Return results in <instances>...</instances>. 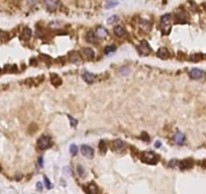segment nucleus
<instances>
[{"label": "nucleus", "mask_w": 206, "mask_h": 194, "mask_svg": "<svg viewBox=\"0 0 206 194\" xmlns=\"http://www.w3.org/2000/svg\"><path fill=\"white\" fill-rule=\"evenodd\" d=\"M118 16L117 15H113V16H111V17H109V18L107 19V22L109 23V24H114L115 22H117L118 21Z\"/></svg>", "instance_id": "b1692460"}, {"label": "nucleus", "mask_w": 206, "mask_h": 194, "mask_svg": "<svg viewBox=\"0 0 206 194\" xmlns=\"http://www.w3.org/2000/svg\"><path fill=\"white\" fill-rule=\"evenodd\" d=\"M38 147L39 150H47L51 147V138L47 136L40 137L38 141Z\"/></svg>", "instance_id": "7ed1b4c3"}, {"label": "nucleus", "mask_w": 206, "mask_h": 194, "mask_svg": "<svg viewBox=\"0 0 206 194\" xmlns=\"http://www.w3.org/2000/svg\"><path fill=\"white\" fill-rule=\"evenodd\" d=\"M141 160L148 164H156L159 160V157L154 152H143L141 155Z\"/></svg>", "instance_id": "f03ea898"}, {"label": "nucleus", "mask_w": 206, "mask_h": 194, "mask_svg": "<svg viewBox=\"0 0 206 194\" xmlns=\"http://www.w3.org/2000/svg\"><path fill=\"white\" fill-rule=\"evenodd\" d=\"M96 37H99V38H103L107 36V30L106 28H103V26H98L97 29H96V32H95Z\"/></svg>", "instance_id": "f8f14e48"}, {"label": "nucleus", "mask_w": 206, "mask_h": 194, "mask_svg": "<svg viewBox=\"0 0 206 194\" xmlns=\"http://www.w3.org/2000/svg\"><path fill=\"white\" fill-rule=\"evenodd\" d=\"M116 50V48L115 46H108L105 48V50H104V52H105V54H109L110 52H114Z\"/></svg>", "instance_id": "a878e982"}, {"label": "nucleus", "mask_w": 206, "mask_h": 194, "mask_svg": "<svg viewBox=\"0 0 206 194\" xmlns=\"http://www.w3.org/2000/svg\"><path fill=\"white\" fill-rule=\"evenodd\" d=\"M77 152H78V148H77V146L76 145H71V147H70V153L72 154V156H76V154H77Z\"/></svg>", "instance_id": "393cba45"}, {"label": "nucleus", "mask_w": 206, "mask_h": 194, "mask_svg": "<svg viewBox=\"0 0 206 194\" xmlns=\"http://www.w3.org/2000/svg\"><path fill=\"white\" fill-rule=\"evenodd\" d=\"M31 35H32L31 29L29 28H24L22 30V34H21V38L24 41H28L31 37Z\"/></svg>", "instance_id": "4468645a"}, {"label": "nucleus", "mask_w": 206, "mask_h": 194, "mask_svg": "<svg viewBox=\"0 0 206 194\" xmlns=\"http://www.w3.org/2000/svg\"><path fill=\"white\" fill-rule=\"evenodd\" d=\"M45 4L47 7V9L50 10H55L59 4L58 1H45Z\"/></svg>", "instance_id": "a211bd4d"}, {"label": "nucleus", "mask_w": 206, "mask_h": 194, "mask_svg": "<svg viewBox=\"0 0 206 194\" xmlns=\"http://www.w3.org/2000/svg\"><path fill=\"white\" fill-rule=\"evenodd\" d=\"M81 153H82V155L84 157L88 158V159H91L94 155L93 149L91 148V147H89V146H87V145H83L81 147Z\"/></svg>", "instance_id": "39448f33"}, {"label": "nucleus", "mask_w": 206, "mask_h": 194, "mask_svg": "<svg viewBox=\"0 0 206 194\" xmlns=\"http://www.w3.org/2000/svg\"><path fill=\"white\" fill-rule=\"evenodd\" d=\"M161 145H162V144H161V142H159V141H158V142H156V144H155V147H156V148H160V147H161Z\"/></svg>", "instance_id": "72a5a7b5"}, {"label": "nucleus", "mask_w": 206, "mask_h": 194, "mask_svg": "<svg viewBox=\"0 0 206 194\" xmlns=\"http://www.w3.org/2000/svg\"><path fill=\"white\" fill-rule=\"evenodd\" d=\"M82 78H83V80L85 82H87L89 84L93 83L95 81V76L92 73H90V72H85L84 74L82 75Z\"/></svg>", "instance_id": "9b49d317"}, {"label": "nucleus", "mask_w": 206, "mask_h": 194, "mask_svg": "<svg viewBox=\"0 0 206 194\" xmlns=\"http://www.w3.org/2000/svg\"><path fill=\"white\" fill-rule=\"evenodd\" d=\"M174 142H175L177 145H179V146L183 145L184 142H185V136H184L182 132H177V133L174 136Z\"/></svg>", "instance_id": "9d476101"}, {"label": "nucleus", "mask_w": 206, "mask_h": 194, "mask_svg": "<svg viewBox=\"0 0 206 194\" xmlns=\"http://www.w3.org/2000/svg\"><path fill=\"white\" fill-rule=\"evenodd\" d=\"M70 60L72 63H80L81 62V58H80V55L76 52H73L71 54V57H70Z\"/></svg>", "instance_id": "6ab92c4d"}, {"label": "nucleus", "mask_w": 206, "mask_h": 194, "mask_svg": "<svg viewBox=\"0 0 206 194\" xmlns=\"http://www.w3.org/2000/svg\"><path fill=\"white\" fill-rule=\"evenodd\" d=\"M112 148L116 152H122L125 148V144L122 142L121 139H115L112 143Z\"/></svg>", "instance_id": "0eeeda50"}, {"label": "nucleus", "mask_w": 206, "mask_h": 194, "mask_svg": "<svg viewBox=\"0 0 206 194\" xmlns=\"http://www.w3.org/2000/svg\"><path fill=\"white\" fill-rule=\"evenodd\" d=\"M38 165L39 167H43V157L38 158Z\"/></svg>", "instance_id": "473e14b6"}, {"label": "nucleus", "mask_w": 206, "mask_h": 194, "mask_svg": "<svg viewBox=\"0 0 206 194\" xmlns=\"http://www.w3.org/2000/svg\"><path fill=\"white\" fill-rule=\"evenodd\" d=\"M140 24H141V28H143V30H150V21H148L147 19H141L140 21Z\"/></svg>", "instance_id": "aec40b11"}, {"label": "nucleus", "mask_w": 206, "mask_h": 194, "mask_svg": "<svg viewBox=\"0 0 206 194\" xmlns=\"http://www.w3.org/2000/svg\"><path fill=\"white\" fill-rule=\"evenodd\" d=\"M42 186H43V185H42L40 182L37 183V188H38V190H39V191H42V190H43V187H42Z\"/></svg>", "instance_id": "2f4dec72"}, {"label": "nucleus", "mask_w": 206, "mask_h": 194, "mask_svg": "<svg viewBox=\"0 0 206 194\" xmlns=\"http://www.w3.org/2000/svg\"><path fill=\"white\" fill-rule=\"evenodd\" d=\"M77 169H78V173H79V175L84 176V169H83V167L81 166V165H79V166L77 167Z\"/></svg>", "instance_id": "cd10ccee"}, {"label": "nucleus", "mask_w": 206, "mask_h": 194, "mask_svg": "<svg viewBox=\"0 0 206 194\" xmlns=\"http://www.w3.org/2000/svg\"><path fill=\"white\" fill-rule=\"evenodd\" d=\"M83 52H84L85 56L88 58V59H92L94 57V52L92 49H90V48H85L84 50H83Z\"/></svg>", "instance_id": "4be33fe9"}, {"label": "nucleus", "mask_w": 206, "mask_h": 194, "mask_svg": "<svg viewBox=\"0 0 206 194\" xmlns=\"http://www.w3.org/2000/svg\"><path fill=\"white\" fill-rule=\"evenodd\" d=\"M86 39H87V42H89V43H96L97 42V37H96V35L94 34L93 31H89V32H87V35H86Z\"/></svg>", "instance_id": "f3484780"}, {"label": "nucleus", "mask_w": 206, "mask_h": 194, "mask_svg": "<svg viewBox=\"0 0 206 194\" xmlns=\"http://www.w3.org/2000/svg\"><path fill=\"white\" fill-rule=\"evenodd\" d=\"M118 4V2H111V1H109V2H107V4H106V8H109L110 6L112 7L114 5H117Z\"/></svg>", "instance_id": "7c9ffc66"}, {"label": "nucleus", "mask_w": 206, "mask_h": 194, "mask_svg": "<svg viewBox=\"0 0 206 194\" xmlns=\"http://www.w3.org/2000/svg\"><path fill=\"white\" fill-rule=\"evenodd\" d=\"M138 50H139V52H140L141 55H145V56L149 55L150 53V51H152L150 45H149V43L147 41H141V44L138 46Z\"/></svg>", "instance_id": "20e7f679"}, {"label": "nucleus", "mask_w": 206, "mask_h": 194, "mask_svg": "<svg viewBox=\"0 0 206 194\" xmlns=\"http://www.w3.org/2000/svg\"><path fill=\"white\" fill-rule=\"evenodd\" d=\"M192 166H193V162H192L191 160H184V161H182V162H179V167H180V169H182V170L190 169Z\"/></svg>", "instance_id": "6e6552de"}, {"label": "nucleus", "mask_w": 206, "mask_h": 194, "mask_svg": "<svg viewBox=\"0 0 206 194\" xmlns=\"http://www.w3.org/2000/svg\"><path fill=\"white\" fill-rule=\"evenodd\" d=\"M44 179H45V183H46V186H47V189H51L53 186H52V183L50 182V180H49V178H47V176H45L44 177Z\"/></svg>", "instance_id": "bb28decb"}, {"label": "nucleus", "mask_w": 206, "mask_h": 194, "mask_svg": "<svg viewBox=\"0 0 206 194\" xmlns=\"http://www.w3.org/2000/svg\"><path fill=\"white\" fill-rule=\"evenodd\" d=\"M69 118H70V120H71V121H70V122H71V125H72V126H76V125H77V123H78L77 119L73 118V117H72V116H70V115H69Z\"/></svg>", "instance_id": "c85d7f7f"}, {"label": "nucleus", "mask_w": 206, "mask_h": 194, "mask_svg": "<svg viewBox=\"0 0 206 194\" xmlns=\"http://www.w3.org/2000/svg\"><path fill=\"white\" fill-rule=\"evenodd\" d=\"M113 31H114V35L118 37H122L125 35V29L121 25H116L113 29Z\"/></svg>", "instance_id": "ddd939ff"}, {"label": "nucleus", "mask_w": 206, "mask_h": 194, "mask_svg": "<svg viewBox=\"0 0 206 194\" xmlns=\"http://www.w3.org/2000/svg\"><path fill=\"white\" fill-rule=\"evenodd\" d=\"M175 21L177 23H184L186 22V16L183 12H179L176 14V17H175Z\"/></svg>", "instance_id": "dca6fc26"}, {"label": "nucleus", "mask_w": 206, "mask_h": 194, "mask_svg": "<svg viewBox=\"0 0 206 194\" xmlns=\"http://www.w3.org/2000/svg\"><path fill=\"white\" fill-rule=\"evenodd\" d=\"M157 55L161 59H168L170 57V53L168 52V50L166 48H160L157 52Z\"/></svg>", "instance_id": "1a4fd4ad"}, {"label": "nucleus", "mask_w": 206, "mask_h": 194, "mask_svg": "<svg viewBox=\"0 0 206 194\" xmlns=\"http://www.w3.org/2000/svg\"><path fill=\"white\" fill-rule=\"evenodd\" d=\"M87 192H88V194H97L98 193L97 185L94 184V183H90L87 186Z\"/></svg>", "instance_id": "2eb2a0df"}, {"label": "nucleus", "mask_w": 206, "mask_h": 194, "mask_svg": "<svg viewBox=\"0 0 206 194\" xmlns=\"http://www.w3.org/2000/svg\"><path fill=\"white\" fill-rule=\"evenodd\" d=\"M106 150H107V146H106V143L104 141H100L99 143V151L101 154H105L106 153Z\"/></svg>", "instance_id": "5701e85b"}, {"label": "nucleus", "mask_w": 206, "mask_h": 194, "mask_svg": "<svg viewBox=\"0 0 206 194\" xmlns=\"http://www.w3.org/2000/svg\"><path fill=\"white\" fill-rule=\"evenodd\" d=\"M161 29L164 35H168L171 29V14L167 13L161 17Z\"/></svg>", "instance_id": "f257e3e1"}, {"label": "nucleus", "mask_w": 206, "mask_h": 194, "mask_svg": "<svg viewBox=\"0 0 206 194\" xmlns=\"http://www.w3.org/2000/svg\"><path fill=\"white\" fill-rule=\"evenodd\" d=\"M189 76H190L192 79H201V78H203V76H204V72H203L202 70H200V69L194 68V69H192V70L189 72Z\"/></svg>", "instance_id": "423d86ee"}, {"label": "nucleus", "mask_w": 206, "mask_h": 194, "mask_svg": "<svg viewBox=\"0 0 206 194\" xmlns=\"http://www.w3.org/2000/svg\"><path fill=\"white\" fill-rule=\"evenodd\" d=\"M170 167H173V168H175V167H177V166H179V163H178V161H175V160H172L171 162H170Z\"/></svg>", "instance_id": "c756f323"}, {"label": "nucleus", "mask_w": 206, "mask_h": 194, "mask_svg": "<svg viewBox=\"0 0 206 194\" xmlns=\"http://www.w3.org/2000/svg\"><path fill=\"white\" fill-rule=\"evenodd\" d=\"M0 171H1V167H0Z\"/></svg>", "instance_id": "f704fd0d"}, {"label": "nucleus", "mask_w": 206, "mask_h": 194, "mask_svg": "<svg viewBox=\"0 0 206 194\" xmlns=\"http://www.w3.org/2000/svg\"><path fill=\"white\" fill-rule=\"evenodd\" d=\"M51 79H52V83L54 84L55 86H59L60 84L62 83V80L59 78V76L56 74H52L51 75Z\"/></svg>", "instance_id": "412c9836"}]
</instances>
